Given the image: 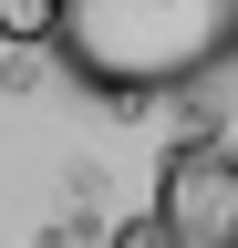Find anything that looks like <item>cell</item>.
<instances>
[{
	"mask_svg": "<svg viewBox=\"0 0 238 248\" xmlns=\"http://www.w3.org/2000/svg\"><path fill=\"white\" fill-rule=\"evenodd\" d=\"M52 52L104 104H156L238 62V0H63Z\"/></svg>",
	"mask_w": 238,
	"mask_h": 248,
	"instance_id": "cell-1",
	"label": "cell"
},
{
	"mask_svg": "<svg viewBox=\"0 0 238 248\" xmlns=\"http://www.w3.org/2000/svg\"><path fill=\"white\" fill-rule=\"evenodd\" d=\"M52 21H63V0H0V42L11 52H52Z\"/></svg>",
	"mask_w": 238,
	"mask_h": 248,
	"instance_id": "cell-3",
	"label": "cell"
},
{
	"mask_svg": "<svg viewBox=\"0 0 238 248\" xmlns=\"http://www.w3.org/2000/svg\"><path fill=\"white\" fill-rule=\"evenodd\" d=\"M145 217L166 228V248H238V145H218V135L166 145Z\"/></svg>",
	"mask_w": 238,
	"mask_h": 248,
	"instance_id": "cell-2",
	"label": "cell"
},
{
	"mask_svg": "<svg viewBox=\"0 0 238 248\" xmlns=\"http://www.w3.org/2000/svg\"><path fill=\"white\" fill-rule=\"evenodd\" d=\"M104 248H166V228H156V217H125V228H114Z\"/></svg>",
	"mask_w": 238,
	"mask_h": 248,
	"instance_id": "cell-4",
	"label": "cell"
}]
</instances>
